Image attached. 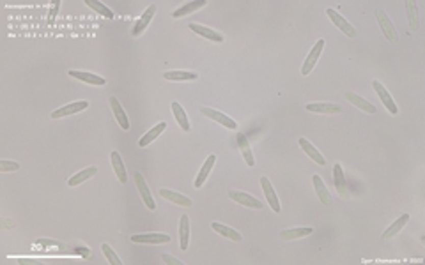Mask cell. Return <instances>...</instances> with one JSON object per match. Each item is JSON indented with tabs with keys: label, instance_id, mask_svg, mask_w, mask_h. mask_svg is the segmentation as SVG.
I'll return each instance as SVG.
<instances>
[{
	"label": "cell",
	"instance_id": "obj_20",
	"mask_svg": "<svg viewBox=\"0 0 425 265\" xmlns=\"http://www.w3.org/2000/svg\"><path fill=\"white\" fill-rule=\"evenodd\" d=\"M163 78L169 81H193L199 78V74L192 71H167Z\"/></svg>",
	"mask_w": 425,
	"mask_h": 265
},
{
	"label": "cell",
	"instance_id": "obj_1",
	"mask_svg": "<svg viewBox=\"0 0 425 265\" xmlns=\"http://www.w3.org/2000/svg\"><path fill=\"white\" fill-rule=\"evenodd\" d=\"M376 20H378L379 27H381L383 34H385V37L390 41V43H397L399 36H397V31H395L393 23L390 21V18L386 16V13L383 9H376Z\"/></svg>",
	"mask_w": 425,
	"mask_h": 265
},
{
	"label": "cell",
	"instance_id": "obj_35",
	"mask_svg": "<svg viewBox=\"0 0 425 265\" xmlns=\"http://www.w3.org/2000/svg\"><path fill=\"white\" fill-rule=\"evenodd\" d=\"M101 249H103V255L107 256V260L110 262L112 265H122V260H119V256L114 253V249L110 248L108 244H103L101 246Z\"/></svg>",
	"mask_w": 425,
	"mask_h": 265
},
{
	"label": "cell",
	"instance_id": "obj_24",
	"mask_svg": "<svg viewBox=\"0 0 425 265\" xmlns=\"http://www.w3.org/2000/svg\"><path fill=\"white\" fill-rule=\"evenodd\" d=\"M406 9H408L409 27H411L413 32H416L420 28V18H418V7H416V2L406 0Z\"/></svg>",
	"mask_w": 425,
	"mask_h": 265
},
{
	"label": "cell",
	"instance_id": "obj_9",
	"mask_svg": "<svg viewBox=\"0 0 425 265\" xmlns=\"http://www.w3.org/2000/svg\"><path fill=\"white\" fill-rule=\"evenodd\" d=\"M135 182H137V188H139V193H140L142 200H144V203L147 205V209L154 211V209H156V201H154V198H152L151 191H149L147 184H145V181H144V177H142L140 171H137V173H135Z\"/></svg>",
	"mask_w": 425,
	"mask_h": 265
},
{
	"label": "cell",
	"instance_id": "obj_31",
	"mask_svg": "<svg viewBox=\"0 0 425 265\" xmlns=\"http://www.w3.org/2000/svg\"><path fill=\"white\" fill-rule=\"evenodd\" d=\"M213 230L215 232H218L220 235H223V237L230 239V241H236V242H241V233L236 232L234 228H230V226H225L222 225V223H213Z\"/></svg>",
	"mask_w": 425,
	"mask_h": 265
},
{
	"label": "cell",
	"instance_id": "obj_36",
	"mask_svg": "<svg viewBox=\"0 0 425 265\" xmlns=\"http://www.w3.org/2000/svg\"><path fill=\"white\" fill-rule=\"evenodd\" d=\"M18 168H20V165L14 163V161H9V159H2V161H0V171H2V173H7V171H16Z\"/></svg>",
	"mask_w": 425,
	"mask_h": 265
},
{
	"label": "cell",
	"instance_id": "obj_16",
	"mask_svg": "<svg viewBox=\"0 0 425 265\" xmlns=\"http://www.w3.org/2000/svg\"><path fill=\"white\" fill-rule=\"evenodd\" d=\"M188 241H190V218L188 216H181V219H179V248L182 251L188 249Z\"/></svg>",
	"mask_w": 425,
	"mask_h": 265
},
{
	"label": "cell",
	"instance_id": "obj_3",
	"mask_svg": "<svg viewBox=\"0 0 425 265\" xmlns=\"http://www.w3.org/2000/svg\"><path fill=\"white\" fill-rule=\"evenodd\" d=\"M323 48H324V39H319L317 43H315V46L312 48V51L308 53L307 61H305L303 66H301V74H303V76H307V74L312 73V69H314L315 64H317V58H319L321 51H323Z\"/></svg>",
	"mask_w": 425,
	"mask_h": 265
},
{
	"label": "cell",
	"instance_id": "obj_15",
	"mask_svg": "<svg viewBox=\"0 0 425 265\" xmlns=\"http://www.w3.org/2000/svg\"><path fill=\"white\" fill-rule=\"evenodd\" d=\"M110 161H112V168H114L115 175H117L119 182H122V184H126L128 182V175H126V166H124V161H122L121 154H119L117 151H114L110 154Z\"/></svg>",
	"mask_w": 425,
	"mask_h": 265
},
{
	"label": "cell",
	"instance_id": "obj_25",
	"mask_svg": "<svg viewBox=\"0 0 425 265\" xmlns=\"http://www.w3.org/2000/svg\"><path fill=\"white\" fill-rule=\"evenodd\" d=\"M346 98H348L354 106H358L360 110L367 111V113H376V106L372 103H368L367 99L360 98L358 94H354V92H346Z\"/></svg>",
	"mask_w": 425,
	"mask_h": 265
},
{
	"label": "cell",
	"instance_id": "obj_27",
	"mask_svg": "<svg viewBox=\"0 0 425 265\" xmlns=\"http://www.w3.org/2000/svg\"><path fill=\"white\" fill-rule=\"evenodd\" d=\"M206 4H207L206 0H195V2H190V4H186V6H182V7H179V9L174 11L172 16H174V18H182V16H186V14L199 11L200 7H204Z\"/></svg>",
	"mask_w": 425,
	"mask_h": 265
},
{
	"label": "cell",
	"instance_id": "obj_7",
	"mask_svg": "<svg viewBox=\"0 0 425 265\" xmlns=\"http://www.w3.org/2000/svg\"><path fill=\"white\" fill-rule=\"evenodd\" d=\"M87 108H89V103H87V101H76V103L66 104V106H62V108H59V110L51 111V119H62V117H68V115L78 113V111L87 110Z\"/></svg>",
	"mask_w": 425,
	"mask_h": 265
},
{
	"label": "cell",
	"instance_id": "obj_17",
	"mask_svg": "<svg viewBox=\"0 0 425 265\" xmlns=\"http://www.w3.org/2000/svg\"><path fill=\"white\" fill-rule=\"evenodd\" d=\"M215 163H216V156L215 154H211L209 158L206 159V163L202 165V168H200V171H199V175H197V179H195V188L197 189H200L202 188V184L206 182V179L209 177V173H211V170H213V166H215Z\"/></svg>",
	"mask_w": 425,
	"mask_h": 265
},
{
	"label": "cell",
	"instance_id": "obj_13",
	"mask_svg": "<svg viewBox=\"0 0 425 265\" xmlns=\"http://www.w3.org/2000/svg\"><path fill=\"white\" fill-rule=\"evenodd\" d=\"M308 111H314V113H324V115H337L340 113V104L335 103H310L307 104Z\"/></svg>",
	"mask_w": 425,
	"mask_h": 265
},
{
	"label": "cell",
	"instance_id": "obj_37",
	"mask_svg": "<svg viewBox=\"0 0 425 265\" xmlns=\"http://www.w3.org/2000/svg\"><path fill=\"white\" fill-rule=\"evenodd\" d=\"M59 6H61V2H55L54 6H51V11H50V14H48V23H54V18H55V14H57V11H59Z\"/></svg>",
	"mask_w": 425,
	"mask_h": 265
},
{
	"label": "cell",
	"instance_id": "obj_26",
	"mask_svg": "<svg viewBox=\"0 0 425 265\" xmlns=\"http://www.w3.org/2000/svg\"><path fill=\"white\" fill-rule=\"evenodd\" d=\"M333 181H335V188H337L338 195L346 196L348 195V186H346V177H344V170L340 165L333 166Z\"/></svg>",
	"mask_w": 425,
	"mask_h": 265
},
{
	"label": "cell",
	"instance_id": "obj_11",
	"mask_svg": "<svg viewBox=\"0 0 425 265\" xmlns=\"http://www.w3.org/2000/svg\"><path fill=\"white\" fill-rule=\"evenodd\" d=\"M133 242H140V244H167L170 242V237L165 233H144V235H133Z\"/></svg>",
	"mask_w": 425,
	"mask_h": 265
},
{
	"label": "cell",
	"instance_id": "obj_22",
	"mask_svg": "<svg viewBox=\"0 0 425 265\" xmlns=\"http://www.w3.org/2000/svg\"><path fill=\"white\" fill-rule=\"evenodd\" d=\"M170 106H172L174 117H176V121H177L179 128H181L184 133H188V131H190V122H188V115H186V111L182 110V106L177 103V101H174V103L170 104Z\"/></svg>",
	"mask_w": 425,
	"mask_h": 265
},
{
	"label": "cell",
	"instance_id": "obj_39",
	"mask_svg": "<svg viewBox=\"0 0 425 265\" xmlns=\"http://www.w3.org/2000/svg\"><path fill=\"white\" fill-rule=\"evenodd\" d=\"M163 258V262L165 263H174V265H182L181 260H177V258H174V256H170V255H163L162 256Z\"/></svg>",
	"mask_w": 425,
	"mask_h": 265
},
{
	"label": "cell",
	"instance_id": "obj_4",
	"mask_svg": "<svg viewBox=\"0 0 425 265\" xmlns=\"http://www.w3.org/2000/svg\"><path fill=\"white\" fill-rule=\"evenodd\" d=\"M326 14L330 16V20L333 21L335 27L340 28V31L344 32L348 37H354V36H356V31H354V27H353L351 23H349L348 20H346L344 16H342V14H338L337 11H333V9H326Z\"/></svg>",
	"mask_w": 425,
	"mask_h": 265
},
{
	"label": "cell",
	"instance_id": "obj_33",
	"mask_svg": "<svg viewBox=\"0 0 425 265\" xmlns=\"http://www.w3.org/2000/svg\"><path fill=\"white\" fill-rule=\"evenodd\" d=\"M314 230L310 228V226H303V228H289V230H283L280 233L285 241H293V239H300V237H307V235H310Z\"/></svg>",
	"mask_w": 425,
	"mask_h": 265
},
{
	"label": "cell",
	"instance_id": "obj_30",
	"mask_svg": "<svg viewBox=\"0 0 425 265\" xmlns=\"http://www.w3.org/2000/svg\"><path fill=\"white\" fill-rule=\"evenodd\" d=\"M408 221H409V214H402L401 218H399L397 221L393 223V225L386 228V232L383 233V239H391V237H395V235H397L402 228H404L406 225H408Z\"/></svg>",
	"mask_w": 425,
	"mask_h": 265
},
{
	"label": "cell",
	"instance_id": "obj_18",
	"mask_svg": "<svg viewBox=\"0 0 425 265\" xmlns=\"http://www.w3.org/2000/svg\"><path fill=\"white\" fill-rule=\"evenodd\" d=\"M298 143H300V147L303 149L305 152H307L308 158H312V161H315L319 166H324V165H326V159H324L323 156L319 154L317 149H315L314 145H312L310 141L307 140V138H300V140H298Z\"/></svg>",
	"mask_w": 425,
	"mask_h": 265
},
{
	"label": "cell",
	"instance_id": "obj_34",
	"mask_svg": "<svg viewBox=\"0 0 425 265\" xmlns=\"http://www.w3.org/2000/svg\"><path fill=\"white\" fill-rule=\"evenodd\" d=\"M85 6L92 7V9H94L96 13H99V14H101V16L108 18V20H114V13H112V11L108 9V7L105 6V4L98 2V0H85Z\"/></svg>",
	"mask_w": 425,
	"mask_h": 265
},
{
	"label": "cell",
	"instance_id": "obj_5",
	"mask_svg": "<svg viewBox=\"0 0 425 265\" xmlns=\"http://www.w3.org/2000/svg\"><path fill=\"white\" fill-rule=\"evenodd\" d=\"M229 198L234 200L236 203H241L245 205V207H250V209H262V201H259L255 198V196L252 195H247V193H241V191H236V189H230L229 191Z\"/></svg>",
	"mask_w": 425,
	"mask_h": 265
},
{
	"label": "cell",
	"instance_id": "obj_23",
	"mask_svg": "<svg viewBox=\"0 0 425 265\" xmlns=\"http://www.w3.org/2000/svg\"><path fill=\"white\" fill-rule=\"evenodd\" d=\"M160 195H162L165 200L172 201V203H176V205H182V207H190V205H192V200H190L188 196L179 195V193L170 191V189H160Z\"/></svg>",
	"mask_w": 425,
	"mask_h": 265
},
{
	"label": "cell",
	"instance_id": "obj_14",
	"mask_svg": "<svg viewBox=\"0 0 425 265\" xmlns=\"http://www.w3.org/2000/svg\"><path fill=\"white\" fill-rule=\"evenodd\" d=\"M69 76L76 78V80L85 81V83H91V85H105L107 83V80L103 76H98V74H94V73H87V71L71 69L69 71Z\"/></svg>",
	"mask_w": 425,
	"mask_h": 265
},
{
	"label": "cell",
	"instance_id": "obj_29",
	"mask_svg": "<svg viewBox=\"0 0 425 265\" xmlns=\"http://www.w3.org/2000/svg\"><path fill=\"white\" fill-rule=\"evenodd\" d=\"M237 145H240L241 152H243L247 165L248 166H255V159H253V154H252V151H250L248 140H247V136H245L243 133H237Z\"/></svg>",
	"mask_w": 425,
	"mask_h": 265
},
{
	"label": "cell",
	"instance_id": "obj_38",
	"mask_svg": "<svg viewBox=\"0 0 425 265\" xmlns=\"http://www.w3.org/2000/svg\"><path fill=\"white\" fill-rule=\"evenodd\" d=\"M36 244H41V246H61V242H57V241H50V239H37L36 241Z\"/></svg>",
	"mask_w": 425,
	"mask_h": 265
},
{
	"label": "cell",
	"instance_id": "obj_12",
	"mask_svg": "<svg viewBox=\"0 0 425 265\" xmlns=\"http://www.w3.org/2000/svg\"><path fill=\"white\" fill-rule=\"evenodd\" d=\"M110 108H112V111H114V115H115V119H117V122H119V126H121L124 131H128L129 129V121H128V115H126V111H124V108L121 106V103H119V99L117 98H114L112 96L110 98Z\"/></svg>",
	"mask_w": 425,
	"mask_h": 265
},
{
	"label": "cell",
	"instance_id": "obj_6",
	"mask_svg": "<svg viewBox=\"0 0 425 265\" xmlns=\"http://www.w3.org/2000/svg\"><path fill=\"white\" fill-rule=\"evenodd\" d=\"M372 87H374V91L378 92V96H379V99L383 101V104L386 106V110L390 111V113H393V115H397L399 113V108H397V104H395V101L391 99V96L388 94V91L385 89V85L381 83V81H372Z\"/></svg>",
	"mask_w": 425,
	"mask_h": 265
},
{
	"label": "cell",
	"instance_id": "obj_10",
	"mask_svg": "<svg viewBox=\"0 0 425 265\" xmlns=\"http://www.w3.org/2000/svg\"><path fill=\"white\" fill-rule=\"evenodd\" d=\"M260 186H262V191H264V195H266V200H268V203H270V207L273 209L275 212H280V201H278V196H277V193H275L273 184L270 182V179L268 177L260 179Z\"/></svg>",
	"mask_w": 425,
	"mask_h": 265
},
{
	"label": "cell",
	"instance_id": "obj_28",
	"mask_svg": "<svg viewBox=\"0 0 425 265\" xmlns=\"http://www.w3.org/2000/svg\"><path fill=\"white\" fill-rule=\"evenodd\" d=\"M98 173V168L96 166H89V168H85V170H82V171H78L76 175H73V177L68 181V184L69 186H78V184H82L84 181H89L91 177H94V175Z\"/></svg>",
	"mask_w": 425,
	"mask_h": 265
},
{
	"label": "cell",
	"instance_id": "obj_2",
	"mask_svg": "<svg viewBox=\"0 0 425 265\" xmlns=\"http://www.w3.org/2000/svg\"><path fill=\"white\" fill-rule=\"evenodd\" d=\"M200 113H202L204 117L211 119V121L218 122V124L225 126L227 129H232V131H234V129H237L236 121H232V119L227 117V115H223L222 111H218V110H213V108H202V110H200Z\"/></svg>",
	"mask_w": 425,
	"mask_h": 265
},
{
	"label": "cell",
	"instance_id": "obj_21",
	"mask_svg": "<svg viewBox=\"0 0 425 265\" xmlns=\"http://www.w3.org/2000/svg\"><path fill=\"white\" fill-rule=\"evenodd\" d=\"M165 129H167V124H165V122H160V124H156L154 128L149 129V131L140 138V140H139V145H140V147H147V145L151 143V141H154L156 138L160 136V134L165 131Z\"/></svg>",
	"mask_w": 425,
	"mask_h": 265
},
{
	"label": "cell",
	"instance_id": "obj_19",
	"mask_svg": "<svg viewBox=\"0 0 425 265\" xmlns=\"http://www.w3.org/2000/svg\"><path fill=\"white\" fill-rule=\"evenodd\" d=\"M190 31H193L195 34H199V36L206 37V39H209V41H216V43H222V41H223V36H222V34H218L216 31H213V28L204 27V25L190 23Z\"/></svg>",
	"mask_w": 425,
	"mask_h": 265
},
{
	"label": "cell",
	"instance_id": "obj_32",
	"mask_svg": "<svg viewBox=\"0 0 425 265\" xmlns=\"http://www.w3.org/2000/svg\"><path fill=\"white\" fill-rule=\"evenodd\" d=\"M312 182H314V186H315V193H317L319 200L323 201L324 205L330 203V201H331L330 193H328V189H326V186H324L323 179H321L319 175H312Z\"/></svg>",
	"mask_w": 425,
	"mask_h": 265
},
{
	"label": "cell",
	"instance_id": "obj_8",
	"mask_svg": "<svg viewBox=\"0 0 425 265\" xmlns=\"http://www.w3.org/2000/svg\"><path fill=\"white\" fill-rule=\"evenodd\" d=\"M154 14H156V4H151V6L147 7V9L144 11V14L140 16V20H137V23H135V27H133V36L135 37H139L142 32L147 28V25L151 23V20L154 18Z\"/></svg>",
	"mask_w": 425,
	"mask_h": 265
}]
</instances>
